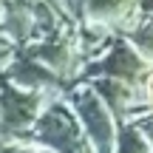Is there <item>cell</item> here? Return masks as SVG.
I'll list each match as a JSON object with an SVG mask.
<instances>
[{
    "label": "cell",
    "mask_w": 153,
    "mask_h": 153,
    "mask_svg": "<svg viewBox=\"0 0 153 153\" xmlns=\"http://www.w3.org/2000/svg\"><path fill=\"white\" fill-rule=\"evenodd\" d=\"M20 142H34L40 145V150H48V153H91L76 116L71 114L68 102L60 97H51L43 105L31 131Z\"/></svg>",
    "instance_id": "obj_1"
},
{
    "label": "cell",
    "mask_w": 153,
    "mask_h": 153,
    "mask_svg": "<svg viewBox=\"0 0 153 153\" xmlns=\"http://www.w3.org/2000/svg\"><path fill=\"white\" fill-rule=\"evenodd\" d=\"M65 102L71 108V114L79 122V131L85 136L91 153H114V142H116V122L108 114L99 97L85 85V82H74L65 91Z\"/></svg>",
    "instance_id": "obj_2"
},
{
    "label": "cell",
    "mask_w": 153,
    "mask_h": 153,
    "mask_svg": "<svg viewBox=\"0 0 153 153\" xmlns=\"http://www.w3.org/2000/svg\"><path fill=\"white\" fill-rule=\"evenodd\" d=\"M145 74H148V62L131 48L122 37H114V43L105 48V54L99 60L82 65L76 82H88V79H116L131 85L133 91H139Z\"/></svg>",
    "instance_id": "obj_3"
},
{
    "label": "cell",
    "mask_w": 153,
    "mask_h": 153,
    "mask_svg": "<svg viewBox=\"0 0 153 153\" xmlns=\"http://www.w3.org/2000/svg\"><path fill=\"white\" fill-rule=\"evenodd\" d=\"M85 23L108 28L114 37L125 34L142 17V0H85Z\"/></svg>",
    "instance_id": "obj_4"
},
{
    "label": "cell",
    "mask_w": 153,
    "mask_h": 153,
    "mask_svg": "<svg viewBox=\"0 0 153 153\" xmlns=\"http://www.w3.org/2000/svg\"><path fill=\"white\" fill-rule=\"evenodd\" d=\"M94 94L99 97V102L108 108V114L114 116V122H131L133 116L142 111V102H139V91H133L131 85L116 79H88L85 82Z\"/></svg>",
    "instance_id": "obj_5"
},
{
    "label": "cell",
    "mask_w": 153,
    "mask_h": 153,
    "mask_svg": "<svg viewBox=\"0 0 153 153\" xmlns=\"http://www.w3.org/2000/svg\"><path fill=\"white\" fill-rule=\"evenodd\" d=\"M148 65H153V17H139L136 26H131L125 34H119Z\"/></svg>",
    "instance_id": "obj_6"
},
{
    "label": "cell",
    "mask_w": 153,
    "mask_h": 153,
    "mask_svg": "<svg viewBox=\"0 0 153 153\" xmlns=\"http://www.w3.org/2000/svg\"><path fill=\"white\" fill-rule=\"evenodd\" d=\"M114 153H153V150H150V145L145 142V136L133 128V122H122V125L116 128Z\"/></svg>",
    "instance_id": "obj_7"
},
{
    "label": "cell",
    "mask_w": 153,
    "mask_h": 153,
    "mask_svg": "<svg viewBox=\"0 0 153 153\" xmlns=\"http://www.w3.org/2000/svg\"><path fill=\"white\" fill-rule=\"evenodd\" d=\"M131 122H133V128L145 136V142H148L150 150H153V111H139Z\"/></svg>",
    "instance_id": "obj_8"
},
{
    "label": "cell",
    "mask_w": 153,
    "mask_h": 153,
    "mask_svg": "<svg viewBox=\"0 0 153 153\" xmlns=\"http://www.w3.org/2000/svg\"><path fill=\"white\" fill-rule=\"evenodd\" d=\"M139 102L145 105V111H153V68H148L142 85H139Z\"/></svg>",
    "instance_id": "obj_9"
},
{
    "label": "cell",
    "mask_w": 153,
    "mask_h": 153,
    "mask_svg": "<svg viewBox=\"0 0 153 153\" xmlns=\"http://www.w3.org/2000/svg\"><path fill=\"white\" fill-rule=\"evenodd\" d=\"M11 153H48V150H40V148H14Z\"/></svg>",
    "instance_id": "obj_10"
},
{
    "label": "cell",
    "mask_w": 153,
    "mask_h": 153,
    "mask_svg": "<svg viewBox=\"0 0 153 153\" xmlns=\"http://www.w3.org/2000/svg\"><path fill=\"white\" fill-rule=\"evenodd\" d=\"M3 6H6V0H0V14H3Z\"/></svg>",
    "instance_id": "obj_11"
}]
</instances>
